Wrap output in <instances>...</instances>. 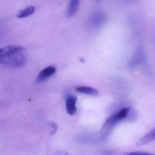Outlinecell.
<instances>
[{"label": "cell", "mask_w": 155, "mask_h": 155, "mask_svg": "<svg viewBox=\"0 0 155 155\" xmlns=\"http://www.w3.org/2000/svg\"><path fill=\"white\" fill-rule=\"evenodd\" d=\"M58 128V125L56 122L51 121L49 123V133L51 136L53 135L56 133Z\"/></svg>", "instance_id": "10"}, {"label": "cell", "mask_w": 155, "mask_h": 155, "mask_svg": "<svg viewBox=\"0 0 155 155\" xmlns=\"http://www.w3.org/2000/svg\"><path fill=\"white\" fill-rule=\"evenodd\" d=\"M75 89L78 92L88 95L97 96L98 95V92L96 89L90 87L78 86L75 87Z\"/></svg>", "instance_id": "8"}, {"label": "cell", "mask_w": 155, "mask_h": 155, "mask_svg": "<svg viewBox=\"0 0 155 155\" xmlns=\"http://www.w3.org/2000/svg\"><path fill=\"white\" fill-rule=\"evenodd\" d=\"M56 155H68L67 153H64V152H60V153H57Z\"/></svg>", "instance_id": "12"}, {"label": "cell", "mask_w": 155, "mask_h": 155, "mask_svg": "<svg viewBox=\"0 0 155 155\" xmlns=\"http://www.w3.org/2000/svg\"><path fill=\"white\" fill-rule=\"evenodd\" d=\"M127 155H155V154L150 153H146V152H136L129 153Z\"/></svg>", "instance_id": "11"}, {"label": "cell", "mask_w": 155, "mask_h": 155, "mask_svg": "<svg viewBox=\"0 0 155 155\" xmlns=\"http://www.w3.org/2000/svg\"><path fill=\"white\" fill-rule=\"evenodd\" d=\"M80 0H71L67 10V16L68 18L73 17L77 12Z\"/></svg>", "instance_id": "6"}, {"label": "cell", "mask_w": 155, "mask_h": 155, "mask_svg": "<svg viewBox=\"0 0 155 155\" xmlns=\"http://www.w3.org/2000/svg\"><path fill=\"white\" fill-rule=\"evenodd\" d=\"M126 1H129V2H133V1H137V0H126Z\"/></svg>", "instance_id": "13"}, {"label": "cell", "mask_w": 155, "mask_h": 155, "mask_svg": "<svg viewBox=\"0 0 155 155\" xmlns=\"http://www.w3.org/2000/svg\"><path fill=\"white\" fill-rule=\"evenodd\" d=\"M155 140V128L140 138L137 143V146H142Z\"/></svg>", "instance_id": "5"}, {"label": "cell", "mask_w": 155, "mask_h": 155, "mask_svg": "<svg viewBox=\"0 0 155 155\" xmlns=\"http://www.w3.org/2000/svg\"><path fill=\"white\" fill-rule=\"evenodd\" d=\"M106 15L100 12L94 14L91 18V21L95 25H98L103 24L106 20Z\"/></svg>", "instance_id": "7"}, {"label": "cell", "mask_w": 155, "mask_h": 155, "mask_svg": "<svg viewBox=\"0 0 155 155\" xmlns=\"http://www.w3.org/2000/svg\"><path fill=\"white\" fill-rule=\"evenodd\" d=\"M130 111V107H124L121 109L120 111L107 119V124H114L119 121L125 119L128 116Z\"/></svg>", "instance_id": "2"}, {"label": "cell", "mask_w": 155, "mask_h": 155, "mask_svg": "<svg viewBox=\"0 0 155 155\" xmlns=\"http://www.w3.org/2000/svg\"><path fill=\"white\" fill-rule=\"evenodd\" d=\"M35 12V8L33 6L30 5L22 10H20L16 15L19 18H25L32 15Z\"/></svg>", "instance_id": "9"}, {"label": "cell", "mask_w": 155, "mask_h": 155, "mask_svg": "<svg viewBox=\"0 0 155 155\" xmlns=\"http://www.w3.org/2000/svg\"><path fill=\"white\" fill-rule=\"evenodd\" d=\"M77 98L75 96L69 95L66 101V108L67 113L70 115H73L77 111L76 103Z\"/></svg>", "instance_id": "4"}, {"label": "cell", "mask_w": 155, "mask_h": 155, "mask_svg": "<svg viewBox=\"0 0 155 155\" xmlns=\"http://www.w3.org/2000/svg\"><path fill=\"white\" fill-rule=\"evenodd\" d=\"M56 72L54 66H50L44 69L41 71L36 79L37 83H40L45 81L49 77L53 75Z\"/></svg>", "instance_id": "3"}, {"label": "cell", "mask_w": 155, "mask_h": 155, "mask_svg": "<svg viewBox=\"0 0 155 155\" xmlns=\"http://www.w3.org/2000/svg\"><path fill=\"white\" fill-rule=\"evenodd\" d=\"M27 62L25 49L19 45L0 48V64L12 68L22 67Z\"/></svg>", "instance_id": "1"}]
</instances>
